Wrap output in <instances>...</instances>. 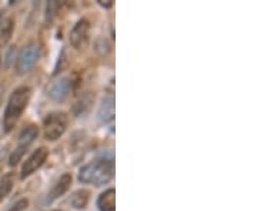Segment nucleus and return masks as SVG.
Here are the masks:
<instances>
[{"label": "nucleus", "mask_w": 257, "mask_h": 211, "mask_svg": "<svg viewBox=\"0 0 257 211\" xmlns=\"http://www.w3.org/2000/svg\"><path fill=\"white\" fill-rule=\"evenodd\" d=\"M53 211H59V210H53Z\"/></svg>", "instance_id": "nucleus-21"}, {"label": "nucleus", "mask_w": 257, "mask_h": 211, "mask_svg": "<svg viewBox=\"0 0 257 211\" xmlns=\"http://www.w3.org/2000/svg\"><path fill=\"white\" fill-rule=\"evenodd\" d=\"M72 181H73L72 174L66 173V174H63V176H60V178H59V180L56 181V184L53 185L50 194L47 196V203H52L56 198L62 197L63 194H66L68 190L70 188V185H72Z\"/></svg>", "instance_id": "nucleus-9"}, {"label": "nucleus", "mask_w": 257, "mask_h": 211, "mask_svg": "<svg viewBox=\"0 0 257 211\" xmlns=\"http://www.w3.org/2000/svg\"><path fill=\"white\" fill-rule=\"evenodd\" d=\"M37 136H39L37 126H33V124L32 126H27L26 129L22 130L20 136H19V145L29 148V145L37 139Z\"/></svg>", "instance_id": "nucleus-12"}, {"label": "nucleus", "mask_w": 257, "mask_h": 211, "mask_svg": "<svg viewBox=\"0 0 257 211\" xmlns=\"http://www.w3.org/2000/svg\"><path fill=\"white\" fill-rule=\"evenodd\" d=\"M30 97H32V89L29 86H20L12 93L7 106H6V110H4V117H3L4 132L9 133L13 130L16 123L19 121L22 113L25 111V108L29 105Z\"/></svg>", "instance_id": "nucleus-2"}, {"label": "nucleus", "mask_w": 257, "mask_h": 211, "mask_svg": "<svg viewBox=\"0 0 257 211\" xmlns=\"http://www.w3.org/2000/svg\"><path fill=\"white\" fill-rule=\"evenodd\" d=\"M49 156V150L46 147H40L37 148L30 157L27 158L22 167V173H20V177L22 178H26L29 176H32L35 172H37L41 166L44 164V161L47 160Z\"/></svg>", "instance_id": "nucleus-7"}, {"label": "nucleus", "mask_w": 257, "mask_h": 211, "mask_svg": "<svg viewBox=\"0 0 257 211\" xmlns=\"http://www.w3.org/2000/svg\"><path fill=\"white\" fill-rule=\"evenodd\" d=\"M114 177V160L97 158L83 166L79 173V181L83 184L103 185L110 183Z\"/></svg>", "instance_id": "nucleus-1"}, {"label": "nucleus", "mask_w": 257, "mask_h": 211, "mask_svg": "<svg viewBox=\"0 0 257 211\" xmlns=\"http://www.w3.org/2000/svg\"><path fill=\"white\" fill-rule=\"evenodd\" d=\"M14 184V177L13 173H7L1 177L0 180V201H3L4 198L7 197L12 191Z\"/></svg>", "instance_id": "nucleus-13"}, {"label": "nucleus", "mask_w": 257, "mask_h": 211, "mask_svg": "<svg viewBox=\"0 0 257 211\" xmlns=\"http://www.w3.org/2000/svg\"><path fill=\"white\" fill-rule=\"evenodd\" d=\"M3 26L0 29V47H4L9 40L12 39V35H13V27L14 22L13 19H7L4 23H1Z\"/></svg>", "instance_id": "nucleus-14"}, {"label": "nucleus", "mask_w": 257, "mask_h": 211, "mask_svg": "<svg viewBox=\"0 0 257 211\" xmlns=\"http://www.w3.org/2000/svg\"><path fill=\"white\" fill-rule=\"evenodd\" d=\"M72 90H73V80L69 76H63L50 83V86L47 87V96L54 102L62 103L70 96Z\"/></svg>", "instance_id": "nucleus-5"}, {"label": "nucleus", "mask_w": 257, "mask_h": 211, "mask_svg": "<svg viewBox=\"0 0 257 211\" xmlns=\"http://www.w3.org/2000/svg\"><path fill=\"white\" fill-rule=\"evenodd\" d=\"M1 22H3V12H0V25H1Z\"/></svg>", "instance_id": "nucleus-20"}, {"label": "nucleus", "mask_w": 257, "mask_h": 211, "mask_svg": "<svg viewBox=\"0 0 257 211\" xmlns=\"http://www.w3.org/2000/svg\"><path fill=\"white\" fill-rule=\"evenodd\" d=\"M114 119V96L109 94L103 100L97 111V120L102 124H108Z\"/></svg>", "instance_id": "nucleus-8"}, {"label": "nucleus", "mask_w": 257, "mask_h": 211, "mask_svg": "<svg viewBox=\"0 0 257 211\" xmlns=\"http://www.w3.org/2000/svg\"><path fill=\"white\" fill-rule=\"evenodd\" d=\"M93 103V99H92V94H84L83 97H81L80 100L74 105V113L77 114V116H80V114H84V113H87L89 111V108H90V106Z\"/></svg>", "instance_id": "nucleus-15"}, {"label": "nucleus", "mask_w": 257, "mask_h": 211, "mask_svg": "<svg viewBox=\"0 0 257 211\" xmlns=\"http://www.w3.org/2000/svg\"><path fill=\"white\" fill-rule=\"evenodd\" d=\"M97 207L100 211H114L116 210V190L108 188L97 198Z\"/></svg>", "instance_id": "nucleus-10"}, {"label": "nucleus", "mask_w": 257, "mask_h": 211, "mask_svg": "<svg viewBox=\"0 0 257 211\" xmlns=\"http://www.w3.org/2000/svg\"><path fill=\"white\" fill-rule=\"evenodd\" d=\"M0 63H1V60H0Z\"/></svg>", "instance_id": "nucleus-22"}, {"label": "nucleus", "mask_w": 257, "mask_h": 211, "mask_svg": "<svg viewBox=\"0 0 257 211\" xmlns=\"http://www.w3.org/2000/svg\"><path fill=\"white\" fill-rule=\"evenodd\" d=\"M1 96H3V89H1V86H0V105H1Z\"/></svg>", "instance_id": "nucleus-19"}, {"label": "nucleus", "mask_w": 257, "mask_h": 211, "mask_svg": "<svg viewBox=\"0 0 257 211\" xmlns=\"http://www.w3.org/2000/svg\"><path fill=\"white\" fill-rule=\"evenodd\" d=\"M44 137L49 141H56L60 139L68 129V114L63 111H54L47 114L43 120Z\"/></svg>", "instance_id": "nucleus-3"}, {"label": "nucleus", "mask_w": 257, "mask_h": 211, "mask_svg": "<svg viewBox=\"0 0 257 211\" xmlns=\"http://www.w3.org/2000/svg\"><path fill=\"white\" fill-rule=\"evenodd\" d=\"M89 200H90V191L86 190V188H80V190H76L72 197H70V204L72 207H74L76 210H83L87 207L89 204Z\"/></svg>", "instance_id": "nucleus-11"}, {"label": "nucleus", "mask_w": 257, "mask_h": 211, "mask_svg": "<svg viewBox=\"0 0 257 211\" xmlns=\"http://www.w3.org/2000/svg\"><path fill=\"white\" fill-rule=\"evenodd\" d=\"M26 151H27L26 147L17 145V148L14 150L13 153H12V156H10V158H9V164H10V166H16V164L23 158V156H25Z\"/></svg>", "instance_id": "nucleus-16"}, {"label": "nucleus", "mask_w": 257, "mask_h": 211, "mask_svg": "<svg viewBox=\"0 0 257 211\" xmlns=\"http://www.w3.org/2000/svg\"><path fill=\"white\" fill-rule=\"evenodd\" d=\"M97 3H99L100 6L106 7V9H110V7L113 6V0H97Z\"/></svg>", "instance_id": "nucleus-18"}, {"label": "nucleus", "mask_w": 257, "mask_h": 211, "mask_svg": "<svg viewBox=\"0 0 257 211\" xmlns=\"http://www.w3.org/2000/svg\"><path fill=\"white\" fill-rule=\"evenodd\" d=\"M27 206H29V200H27V198H22V200H19V201H17L14 206H12L7 211H25L27 209Z\"/></svg>", "instance_id": "nucleus-17"}, {"label": "nucleus", "mask_w": 257, "mask_h": 211, "mask_svg": "<svg viewBox=\"0 0 257 211\" xmlns=\"http://www.w3.org/2000/svg\"><path fill=\"white\" fill-rule=\"evenodd\" d=\"M39 56H40V52H39V46L36 43H30L25 46L17 59H16V71L17 74H26L29 73L33 67L36 66L37 60H39Z\"/></svg>", "instance_id": "nucleus-4"}, {"label": "nucleus", "mask_w": 257, "mask_h": 211, "mask_svg": "<svg viewBox=\"0 0 257 211\" xmlns=\"http://www.w3.org/2000/svg\"><path fill=\"white\" fill-rule=\"evenodd\" d=\"M90 39V23L87 19H80L70 32V44L76 50H83Z\"/></svg>", "instance_id": "nucleus-6"}]
</instances>
